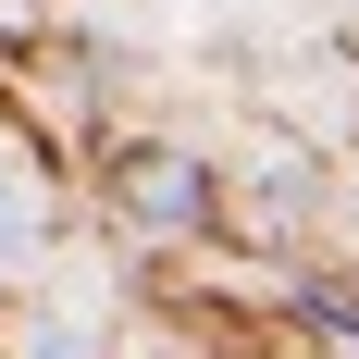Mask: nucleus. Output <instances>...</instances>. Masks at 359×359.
Masks as SVG:
<instances>
[{
    "instance_id": "obj_1",
    "label": "nucleus",
    "mask_w": 359,
    "mask_h": 359,
    "mask_svg": "<svg viewBox=\"0 0 359 359\" xmlns=\"http://www.w3.org/2000/svg\"><path fill=\"white\" fill-rule=\"evenodd\" d=\"M124 211L137 223H161V236H198V223L223 211V186H211V161H186V149H124Z\"/></svg>"
},
{
    "instance_id": "obj_2",
    "label": "nucleus",
    "mask_w": 359,
    "mask_h": 359,
    "mask_svg": "<svg viewBox=\"0 0 359 359\" xmlns=\"http://www.w3.org/2000/svg\"><path fill=\"white\" fill-rule=\"evenodd\" d=\"M25 236H37V198H25V186H13V174H0V260L25 248Z\"/></svg>"
}]
</instances>
